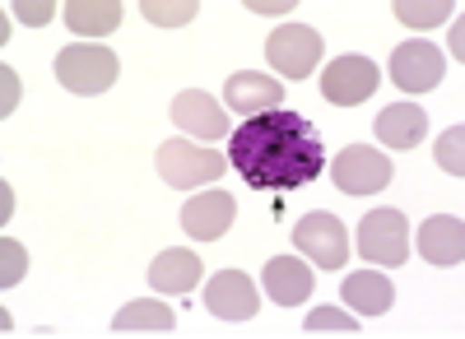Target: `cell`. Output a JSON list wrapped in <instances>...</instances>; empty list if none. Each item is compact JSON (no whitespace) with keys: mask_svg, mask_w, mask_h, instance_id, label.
I'll list each match as a JSON object with an SVG mask.
<instances>
[{"mask_svg":"<svg viewBox=\"0 0 465 339\" xmlns=\"http://www.w3.org/2000/svg\"><path fill=\"white\" fill-rule=\"evenodd\" d=\"M173 126H177L186 140H191V135H196V140H228V135H232L223 102L210 98L205 89H186V93L173 98Z\"/></svg>","mask_w":465,"mask_h":339,"instance_id":"8fae6325","label":"cell"},{"mask_svg":"<svg viewBox=\"0 0 465 339\" xmlns=\"http://www.w3.org/2000/svg\"><path fill=\"white\" fill-rule=\"evenodd\" d=\"M331 177L340 186V196H377V191L391 186L396 168H391V159H386L377 144H349L344 154L335 159Z\"/></svg>","mask_w":465,"mask_h":339,"instance_id":"8992f818","label":"cell"},{"mask_svg":"<svg viewBox=\"0 0 465 339\" xmlns=\"http://www.w3.org/2000/svg\"><path fill=\"white\" fill-rule=\"evenodd\" d=\"M284 98H289L284 84L265 70H238V74H228V84H223V102L232 107V117H242V121L284 107Z\"/></svg>","mask_w":465,"mask_h":339,"instance_id":"30bf717a","label":"cell"},{"mask_svg":"<svg viewBox=\"0 0 465 339\" xmlns=\"http://www.w3.org/2000/svg\"><path fill=\"white\" fill-rule=\"evenodd\" d=\"M10 214H15V191H10V186H5V191H0V218L10 223Z\"/></svg>","mask_w":465,"mask_h":339,"instance_id":"f1b7e54d","label":"cell"},{"mask_svg":"<svg viewBox=\"0 0 465 339\" xmlns=\"http://www.w3.org/2000/svg\"><path fill=\"white\" fill-rule=\"evenodd\" d=\"M419 256L429 266H460L465 260V223L460 214H433L419 228Z\"/></svg>","mask_w":465,"mask_h":339,"instance_id":"9a60e30c","label":"cell"},{"mask_svg":"<svg viewBox=\"0 0 465 339\" xmlns=\"http://www.w3.org/2000/svg\"><path fill=\"white\" fill-rule=\"evenodd\" d=\"M433 154H438V168H442L447 177H456V181H460V177H465V126L442 131Z\"/></svg>","mask_w":465,"mask_h":339,"instance_id":"cb8c5ba5","label":"cell"},{"mask_svg":"<svg viewBox=\"0 0 465 339\" xmlns=\"http://www.w3.org/2000/svg\"><path fill=\"white\" fill-rule=\"evenodd\" d=\"M265 293H270V303L275 307H298L307 303V293L317 288L312 270H307V260L302 256H275V260H265Z\"/></svg>","mask_w":465,"mask_h":339,"instance_id":"5bb4252c","label":"cell"},{"mask_svg":"<svg viewBox=\"0 0 465 339\" xmlns=\"http://www.w3.org/2000/svg\"><path fill=\"white\" fill-rule=\"evenodd\" d=\"M24 275H28V251L15 237H5L0 242V284L15 288V284H24Z\"/></svg>","mask_w":465,"mask_h":339,"instance_id":"d4e9b609","label":"cell"},{"mask_svg":"<svg viewBox=\"0 0 465 339\" xmlns=\"http://www.w3.org/2000/svg\"><path fill=\"white\" fill-rule=\"evenodd\" d=\"M61 19L80 37H107L112 28H122V0H70Z\"/></svg>","mask_w":465,"mask_h":339,"instance_id":"ffe728a7","label":"cell"},{"mask_svg":"<svg viewBox=\"0 0 465 339\" xmlns=\"http://www.w3.org/2000/svg\"><path fill=\"white\" fill-rule=\"evenodd\" d=\"M247 10H252V15H275V19H284L293 5H289V0H275V5H265V0H252Z\"/></svg>","mask_w":465,"mask_h":339,"instance_id":"83f0119b","label":"cell"},{"mask_svg":"<svg viewBox=\"0 0 465 339\" xmlns=\"http://www.w3.org/2000/svg\"><path fill=\"white\" fill-rule=\"evenodd\" d=\"M322 52H326V43L312 24H280L265 43V61L280 80H307L317 70Z\"/></svg>","mask_w":465,"mask_h":339,"instance_id":"277c9868","label":"cell"},{"mask_svg":"<svg viewBox=\"0 0 465 339\" xmlns=\"http://www.w3.org/2000/svg\"><path fill=\"white\" fill-rule=\"evenodd\" d=\"M372 131L386 149H414L423 140V131H429V117H423L419 102H391V107H381Z\"/></svg>","mask_w":465,"mask_h":339,"instance_id":"e0dca14e","label":"cell"},{"mask_svg":"<svg viewBox=\"0 0 465 339\" xmlns=\"http://www.w3.org/2000/svg\"><path fill=\"white\" fill-rule=\"evenodd\" d=\"M232 218H238V200L228 191H201L182 205V228L196 242H219L232 228Z\"/></svg>","mask_w":465,"mask_h":339,"instance_id":"4fadbf2b","label":"cell"},{"mask_svg":"<svg viewBox=\"0 0 465 339\" xmlns=\"http://www.w3.org/2000/svg\"><path fill=\"white\" fill-rule=\"evenodd\" d=\"M381 84V70L368 56H340L322 70V98L335 107H359L363 98H372Z\"/></svg>","mask_w":465,"mask_h":339,"instance_id":"ba28073f","label":"cell"},{"mask_svg":"<svg viewBox=\"0 0 465 339\" xmlns=\"http://www.w3.org/2000/svg\"><path fill=\"white\" fill-rule=\"evenodd\" d=\"M293 247L302 260H312L317 270H344L349 260V228L335 214H307L298 228H293Z\"/></svg>","mask_w":465,"mask_h":339,"instance_id":"52a82bcc","label":"cell"},{"mask_svg":"<svg viewBox=\"0 0 465 339\" xmlns=\"http://www.w3.org/2000/svg\"><path fill=\"white\" fill-rule=\"evenodd\" d=\"M340 293H344V307H349V312H359V316H381L386 307L396 303L391 279L377 275V270H354V275H344Z\"/></svg>","mask_w":465,"mask_h":339,"instance_id":"ac0fdd59","label":"cell"},{"mask_svg":"<svg viewBox=\"0 0 465 339\" xmlns=\"http://www.w3.org/2000/svg\"><path fill=\"white\" fill-rule=\"evenodd\" d=\"M223 168H228V154L186 140V135H173L168 144H159V177L168 186H177V191H196V186L219 181Z\"/></svg>","mask_w":465,"mask_h":339,"instance_id":"7a4b0ae2","label":"cell"},{"mask_svg":"<svg viewBox=\"0 0 465 339\" xmlns=\"http://www.w3.org/2000/svg\"><path fill=\"white\" fill-rule=\"evenodd\" d=\"M0 93H5V98H0V117L10 121V111L19 107V93H24V84H19V74H15L10 65L0 70Z\"/></svg>","mask_w":465,"mask_h":339,"instance_id":"4316f807","label":"cell"},{"mask_svg":"<svg viewBox=\"0 0 465 339\" xmlns=\"http://www.w3.org/2000/svg\"><path fill=\"white\" fill-rule=\"evenodd\" d=\"M201 275H205L201 256L186 251V247H173V251H159V256H153V266H149V288H153V293L182 297V293H191V288L201 284Z\"/></svg>","mask_w":465,"mask_h":339,"instance_id":"2e32d148","label":"cell"},{"mask_svg":"<svg viewBox=\"0 0 465 339\" xmlns=\"http://www.w3.org/2000/svg\"><path fill=\"white\" fill-rule=\"evenodd\" d=\"M205 312L219 316V321H252L261 312V293L256 284L242 275V270H219L210 284H205Z\"/></svg>","mask_w":465,"mask_h":339,"instance_id":"7c38bea8","label":"cell"},{"mask_svg":"<svg viewBox=\"0 0 465 339\" xmlns=\"http://www.w3.org/2000/svg\"><path fill=\"white\" fill-rule=\"evenodd\" d=\"M56 80H61V89L84 93V98L107 93L116 84V56L98 43H74L56 56Z\"/></svg>","mask_w":465,"mask_h":339,"instance_id":"5b68a950","label":"cell"},{"mask_svg":"<svg viewBox=\"0 0 465 339\" xmlns=\"http://www.w3.org/2000/svg\"><path fill=\"white\" fill-rule=\"evenodd\" d=\"M10 15H15L19 24H28V28H43V24L56 19V5H52V0H15Z\"/></svg>","mask_w":465,"mask_h":339,"instance_id":"484cf974","label":"cell"},{"mask_svg":"<svg viewBox=\"0 0 465 339\" xmlns=\"http://www.w3.org/2000/svg\"><path fill=\"white\" fill-rule=\"evenodd\" d=\"M173 330H177V316L159 297H135L112 321V334H173Z\"/></svg>","mask_w":465,"mask_h":339,"instance_id":"d6986e66","label":"cell"},{"mask_svg":"<svg viewBox=\"0 0 465 339\" xmlns=\"http://www.w3.org/2000/svg\"><path fill=\"white\" fill-rule=\"evenodd\" d=\"M359 330L363 325L344 307H317V312H307V321H302V334H359Z\"/></svg>","mask_w":465,"mask_h":339,"instance_id":"603a6c76","label":"cell"},{"mask_svg":"<svg viewBox=\"0 0 465 339\" xmlns=\"http://www.w3.org/2000/svg\"><path fill=\"white\" fill-rule=\"evenodd\" d=\"M442 74H447V61L433 43H419L414 37V43H401L391 52V84L401 93H429L442 84Z\"/></svg>","mask_w":465,"mask_h":339,"instance_id":"9c48e42d","label":"cell"},{"mask_svg":"<svg viewBox=\"0 0 465 339\" xmlns=\"http://www.w3.org/2000/svg\"><path fill=\"white\" fill-rule=\"evenodd\" d=\"M228 168L238 172L252 191H298L317 181L326 168V149L317 126L293 107H275L261 117L232 126L228 135Z\"/></svg>","mask_w":465,"mask_h":339,"instance_id":"6da1fadb","label":"cell"},{"mask_svg":"<svg viewBox=\"0 0 465 339\" xmlns=\"http://www.w3.org/2000/svg\"><path fill=\"white\" fill-rule=\"evenodd\" d=\"M196 0H144L140 5V15L149 19V24H159V28H182V24H191L196 19Z\"/></svg>","mask_w":465,"mask_h":339,"instance_id":"7402d4cb","label":"cell"},{"mask_svg":"<svg viewBox=\"0 0 465 339\" xmlns=\"http://www.w3.org/2000/svg\"><path fill=\"white\" fill-rule=\"evenodd\" d=\"M451 15H456L451 0H396V19L410 28H433V24H447Z\"/></svg>","mask_w":465,"mask_h":339,"instance_id":"44dd1931","label":"cell"},{"mask_svg":"<svg viewBox=\"0 0 465 339\" xmlns=\"http://www.w3.org/2000/svg\"><path fill=\"white\" fill-rule=\"evenodd\" d=\"M354 247H359V256L368 260V266H381V270L405 266V260H410V218L401 209H372V214H363L359 233H354Z\"/></svg>","mask_w":465,"mask_h":339,"instance_id":"3957f363","label":"cell"}]
</instances>
